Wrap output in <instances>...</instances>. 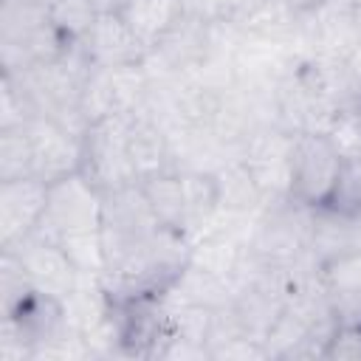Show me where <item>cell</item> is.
Masks as SVG:
<instances>
[{
  "mask_svg": "<svg viewBox=\"0 0 361 361\" xmlns=\"http://www.w3.org/2000/svg\"><path fill=\"white\" fill-rule=\"evenodd\" d=\"M313 212H316V206H310L293 195L271 197L259 209V214L251 220V231H248L251 254L268 265L290 262V259L307 254Z\"/></svg>",
  "mask_w": 361,
  "mask_h": 361,
  "instance_id": "6da1fadb",
  "label": "cell"
},
{
  "mask_svg": "<svg viewBox=\"0 0 361 361\" xmlns=\"http://www.w3.org/2000/svg\"><path fill=\"white\" fill-rule=\"evenodd\" d=\"M127 113H116L110 118H102L90 124L82 135V175L93 180L102 192L121 189L130 183H138L135 169L130 164L127 152Z\"/></svg>",
  "mask_w": 361,
  "mask_h": 361,
  "instance_id": "7a4b0ae2",
  "label": "cell"
},
{
  "mask_svg": "<svg viewBox=\"0 0 361 361\" xmlns=\"http://www.w3.org/2000/svg\"><path fill=\"white\" fill-rule=\"evenodd\" d=\"M102 203L104 192L82 172L59 178L48 183V206L37 226V234L59 240L65 234L102 228Z\"/></svg>",
  "mask_w": 361,
  "mask_h": 361,
  "instance_id": "3957f363",
  "label": "cell"
},
{
  "mask_svg": "<svg viewBox=\"0 0 361 361\" xmlns=\"http://www.w3.org/2000/svg\"><path fill=\"white\" fill-rule=\"evenodd\" d=\"M214 20L183 14L144 56V71L149 79H172L192 73L203 65L212 51Z\"/></svg>",
  "mask_w": 361,
  "mask_h": 361,
  "instance_id": "277c9868",
  "label": "cell"
},
{
  "mask_svg": "<svg viewBox=\"0 0 361 361\" xmlns=\"http://www.w3.org/2000/svg\"><path fill=\"white\" fill-rule=\"evenodd\" d=\"M293 141L296 133L268 121L257 124L240 147V161L251 169L265 197H285L293 186Z\"/></svg>",
  "mask_w": 361,
  "mask_h": 361,
  "instance_id": "5b68a950",
  "label": "cell"
},
{
  "mask_svg": "<svg viewBox=\"0 0 361 361\" xmlns=\"http://www.w3.org/2000/svg\"><path fill=\"white\" fill-rule=\"evenodd\" d=\"M341 166H344V158L338 155V149L324 133H299L293 141L290 195L310 206H327L336 192Z\"/></svg>",
  "mask_w": 361,
  "mask_h": 361,
  "instance_id": "8992f818",
  "label": "cell"
},
{
  "mask_svg": "<svg viewBox=\"0 0 361 361\" xmlns=\"http://www.w3.org/2000/svg\"><path fill=\"white\" fill-rule=\"evenodd\" d=\"M361 39L355 14L324 0L316 8L299 11V54L302 56H338L347 54Z\"/></svg>",
  "mask_w": 361,
  "mask_h": 361,
  "instance_id": "52a82bcc",
  "label": "cell"
},
{
  "mask_svg": "<svg viewBox=\"0 0 361 361\" xmlns=\"http://www.w3.org/2000/svg\"><path fill=\"white\" fill-rule=\"evenodd\" d=\"M0 251H11L20 259L25 276L31 279V285L39 293L51 296V299H59L62 302L73 290V285H76L79 271L68 259V254L62 251V245L54 243V240H48V237H42V234H37V231L28 234L25 240H20L17 245L0 248Z\"/></svg>",
  "mask_w": 361,
  "mask_h": 361,
  "instance_id": "ba28073f",
  "label": "cell"
},
{
  "mask_svg": "<svg viewBox=\"0 0 361 361\" xmlns=\"http://www.w3.org/2000/svg\"><path fill=\"white\" fill-rule=\"evenodd\" d=\"M161 228L164 226L158 214L152 212L141 183L104 192V203H102V237L104 240L138 243V240L155 237Z\"/></svg>",
  "mask_w": 361,
  "mask_h": 361,
  "instance_id": "9c48e42d",
  "label": "cell"
},
{
  "mask_svg": "<svg viewBox=\"0 0 361 361\" xmlns=\"http://www.w3.org/2000/svg\"><path fill=\"white\" fill-rule=\"evenodd\" d=\"M25 130L34 152V178L54 183L82 169V135L51 118H34Z\"/></svg>",
  "mask_w": 361,
  "mask_h": 361,
  "instance_id": "30bf717a",
  "label": "cell"
},
{
  "mask_svg": "<svg viewBox=\"0 0 361 361\" xmlns=\"http://www.w3.org/2000/svg\"><path fill=\"white\" fill-rule=\"evenodd\" d=\"M48 206V183L39 178L0 180V248L37 231Z\"/></svg>",
  "mask_w": 361,
  "mask_h": 361,
  "instance_id": "8fae6325",
  "label": "cell"
},
{
  "mask_svg": "<svg viewBox=\"0 0 361 361\" xmlns=\"http://www.w3.org/2000/svg\"><path fill=\"white\" fill-rule=\"evenodd\" d=\"M99 68H121V65H138L147 56V45L133 34L127 20L121 14H99L85 39H79Z\"/></svg>",
  "mask_w": 361,
  "mask_h": 361,
  "instance_id": "7c38bea8",
  "label": "cell"
},
{
  "mask_svg": "<svg viewBox=\"0 0 361 361\" xmlns=\"http://www.w3.org/2000/svg\"><path fill=\"white\" fill-rule=\"evenodd\" d=\"M127 152H130V164L135 169L138 183L152 178V175H161V172H172V169L178 172L169 135L161 127V121H155L147 110L130 116V124H127Z\"/></svg>",
  "mask_w": 361,
  "mask_h": 361,
  "instance_id": "4fadbf2b",
  "label": "cell"
},
{
  "mask_svg": "<svg viewBox=\"0 0 361 361\" xmlns=\"http://www.w3.org/2000/svg\"><path fill=\"white\" fill-rule=\"evenodd\" d=\"M361 245V217L336 206H316L307 254L324 268Z\"/></svg>",
  "mask_w": 361,
  "mask_h": 361,
  "instance_id": "5bb4252c",
  "label": "cell"
},
{
  "mask_svg": "<svg viewBox=\"0 0 361 361\" xmlns=\"http://www.w3.org/2000/svg\"><path fill=\"white\" fill-rule=\"evenodd\" d=\"M234 299V285L217 274H209L192 262H186L169 285L158 293L161 305H200V307H223Z\"/></svg>",
  "mask_w": 361,
  "mask_h": 361,
  "instance_id": "9a60e30c",
  "label": "cell"
},
{
  "mask_svg": "<svg viewBox=\"0 0 361 361\" xmlns=\"http://www.w3.org/2000/svg\"><path fill=\"white\" fill-rule=\"evenodd\" d=\"M73 39H68L51 20L28 34L20 37H6L0 39V62H3V73H17L25 68H34L39 62H51L56 56H62L68 51Z\"/></svg>",
  "mask_w": 361,
  "mask_h": 361,
  "instance_id": "2e32d148",
  "label": "cell"
},
{
  "mask_svg": "<svg viewBox=\"0 0 361 361\" xmlns=\"http://www.w3.org/2000/svg\"><path fill=\"white\" fill-rule=\"evenodd\" d=\"M214 180H217V195H220V212H226V214L257 217L259 209L268 203L265 192L254 180L251 169L240 161V155L223 161L214 169Z\"/></svg>",
  "mask_w": 361,
  "mask_h": 361,
  "instance_id": "e0dca14e",
  "label": "cell"
},
{
  "mask_svg": "<svg viewBox=\"0 0 361 361\" xmlns=\"http://www.w3.org/2000/svg\"><path fill=\"white\" fill-rule=\"evenodd\" d=\"M118 14L149 51L186 11L183 0H130Z\"/></svg>",
  "mask_w": 361,
  "mask_h": 361,
  "instance_id": "ac0fdd59",
  "label": "cell"
},
{
  "mask_svg": "<svg viewBox=\"0 0 361 361\" xmlns=\"http://www.w3.org/2000/svg\"><path fill=\"white\" fill-rule=\"evenodd\" d=\"M186 200V237L203 231L220 212V195L214 172L209 169H178Z\"/></svg>",
  "mask_w": 361,
  "mask_h": 361,
  "instance_id": "d6986e66",
  "label": "cell"
},
{
  "mask_svg": "<svg viewBox=\"0 0 361 361\" xmlns=\"http://www.w3.org/2000/svg\"><path fill=\"white\" fill-rule=\"evenodd\" d=\"M141 189L152 206V212L158 214L161 226L183 231L186 234V200H183V183H180V172H161L152 175L147 180H141Z\"/></svg>",
  "mask_w": 361,
  "mask_h": 361,
  "instance_id": "ffe728a7",
  "label": "cell"
},
{
  "mask_svg": "<svg viewBox=\"0 0 361 361\" xmlns=\"http://www.w3.org/2000/svg\"><path fill=\"white\" fill-rule=\"evenodd\" d=\"M79 110H82L87 127L118 113V99H116V85H113L110 68H99V65L90 68V73L82 85Z\"/></svg>",
  "mask_w": 361,
  "mask_h": 361,
  "instance_id": "44dd1931",
  "label": "cell"
},
{
  "mask_svg": "<svg viewBox=\"0 0 361 361\" xmlns=\"http://www.w3.org/2000/svg\"><path fill=\"white\" fill-rule=\"evenodd\" d=\"M34 178V152L25 127L0 130V180Z\"/></svg>",
  "mask_w": 361,
  "mask_h": 361,
  "instance_id": "7402d4cb",
  "label": "cell"
},
{
  "mask_svg": "<svg viewBox=\"0 0 361 361\" xmlns=\"http://www.w3.org/2000/svg\"><path fill=\"white\" fill-rule=\"evenodd\" d=\"M62 245L68 259L76 265L79 274H104V243H102V228L93 231H76L54 240Z\"/></svg>",
  "mask_w": 361,
  "mask_h": 361,
  "instance_id": "603a6c76",
  "label": "cell"
},
{
  "mask_svg": "<svg viewBox=\"0 0 361 361\" xmlns=\"http://www.w3.org/2000/svg\"><path fill=\"white\" fill-rule=\"evenodd\" d=\"M324 288L333 299H361V245L322 268Z\"/></svg>",
  "mask_w": 361,
  "mask_h": 361,
  "instance_id": "cb8c5ba5",
  "label": "cell"
},
{
  "mask_svg": "<svg viewBox=\"0 0 361 361\" xmlns=\"http://www.w3.org/2000/svg\"><path fill=\"white\" fill-rule=\"evenodd\" d=\"M48 14H51V23L68 39H73V42L85 39V34L90 31V25L99 17V11L93 8L90 0H54L51 8H48Z\"/></svg>",
  "mask_w": 361,
  "mask_h": 361,
  "instance_id": "d4e9b609",
  "label": "cell"
},
{
  "mask_svg": "<svg viewBox=\"0 0 361 361\" xmlns=\"http://www.w3.org/2000/svg\"><path fill=\"white\" fill-rule=\"evenodd\" d=\"M51 20L48 8L23 3V0H0V39L28 34Z\"/></svg>",
  "mask_w": 361,
  "mask_h": 361,
  "instance_id": "484cf974",
  "label": "cell"
},
{
  "mask_svg": "<svg viewBox=\"0 0 361 361\" xmlns=\"http://www.w3.org/2000/svg\"><path fill=\"white\" fill-rule=\"evenodd\" d=\"M34 118H37V110H34L31 99L25 96V90L20 87V82L14 76L3 73V79H0V130L25 127Z\"/></svg>",
  "mask_w": 361,
  "mask_h": 361,
  "instance_id": "4316f807",
  "label": "cell"
},
{
  "mask_svg": "<svg viewBox=\"0 0 361 361\" xmlns=\"http://www.w3.org/2000/svg\"><path fill=\"white\" fill-rule=\"evenodd\" d=\"M333 147L338 149V155L347 161V158H361V113L358 107H350V110H341L333 124L327 127L324 133Z\"/></svg>",
  "mask_w": 361,
  "mask_h": 361,
  "instance_id": "83f0119b",
  "label": "cell"
},
{
  "mask_svg": "<svg viewBox=\"0 0 361 361\" xmlns=\"http://www.w3.org/2000/svg\"><path fill=\"white\" fill-rule=\"evenodd\" d=\"M327 206H336L341 212L358 214L361 212V158H347L336 183V192Z\"/></svg>",
  "mask_w": 361,
  "mask_h": 361,
  "instance_id": "f1b7e54d",
  "label": "cell"
},
{
  "mask_svg": "<svg viewBox=\"0 0 361 361\" xmlns=\"http://www.w3.org/2000/svg\"><path fill=\"white\" fill-rule=\"evenodd\" d=\"M212 361H248V358H268V350L259 338L251 336H234L223 344H214L209 350Z\"/></svg>",
  "mask_w": 361,
  "mask_h": 361,
  "instance_id": "f546056e",
  "label": "cell"
},
{
  "mask_svg": "<svg viewBox=\"0 0 361 361\" xmlns=\"http://www.w3.org/2000/svg\"><path fill=\"white\" fill-rule=\"evenodd\" d=\"M265 0H212L209 3V17L231 25V28H243V23L262 6Z\"/></svg>",
  "mask_w": 361,
  "mask_h": 361,
  "instance_id": "4dcf8cb0",
  "label": "cell"
},
{
  "mask_svg": "<svg viewBox=\"0 0 361 361\" xmlns=\"http://www.w3.org/2000/svg\"><path fill=\"white\" fill-rule=\"evenodd\" d=\"M327 358H361V327L338 324L336 336L330 338Z\"/></svg>",
  "mask_w": 361,
  "mask_h": 361,
  "instance_id": "1f68e13d",
  "label": "cell"
},
{
  "mask_svg": "<svg viewBox=\"0 0 361 361\" xmlns=\"http://www.w3.org/2000/svg\"><path fill=\"white\" fill-rule=\"evenodd\" d=\"M347 68H350V73L355 76V82L361 85V39H358L355 48L347 54Z\"/></svg>",
  "mask_w": 361,
  "mask_h": 361,
  "instance_id": "d6a6232c",
  "label": "cell"
},
{
  "mask_svg": "<svg viewBox=\"0 0 361 361\" xmlns=\"http://www.w3.org/2000/svg\"><path fill=\"white\" fill-rule=\"evenodd\" d=\"M282 3H288L293 11H307V8H316V6H322L324 0H282Z\"/></svg>",
  "mask_w": 361,
  "mask_h": 361,
  "instance_id": "836d02e7",
  "label": "cell"
},
{
  "mask_svg": "<svg viewBox=\"0 0 361 361\" xmlns=\"http://www.w3.org/2000/svg\"><path fill=\"white\" fill-rule=\"evenodd\" d=\"M330 3L338 6V8H347V11H355L361 6V0H330Z\"/></svg>",
  "mask_w": 361,
  "mask_h": 361,
  "instance_id": "e575fe53",
  "label": "cell"
},
{
  "mask_svg": "<svg viewBox=\"0 0 361 361\" xmlns=\"http://www.w3.org/2000/svg\"><path fill=\"white\" fill-rule=\"evenodd\" d=\"M23 3H34V6H42V8H51L54 0H23Z\"/></svg>",
  "mask_w": 361,
  "mask_h": 361,
  "instance_id": "d590c367",
  "label": "cell"
},
{
  "mask_svg": "<svg viewBox=\"0 0 361 361\" xmlns=\"http://www.w3.org/2000/svg\"><path fill=\"white\" fill-rule=\"evenodd\" d=\"M353 14H355V25H358V31H361V6H358Z\"/></svg>",
  "mask_w": 361,
  "mask_h": 361,
  "instance_id": "8d00e7d4",
  "label": "cell"
},
{
  "mask_svg": "<svg viewBox=\"0 0 361 361\" xmlns=\"http://www.w3.org/2000/svg\"><path fill=\"white\" fill-rule=\"evenodd\" d=\"M358 113H361V102H358Z\"/></svg>",
  "mask_w": 361,
  "mask_h": 361,
  "instance_id": "74e56055",
  "label": "cell"
}]
</instances>
